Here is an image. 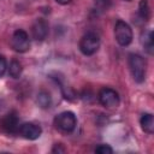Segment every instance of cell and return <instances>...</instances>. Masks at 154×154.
Wrapping results in <instances>:
<instances>
[{"mask_svg":"<svg viewBox=\"0 0 154 154\" xmlns=\"http://www.w3.org/2000/svg\"><path fill=\"white\" fill-rule=\"evenodd\" d=\"M100 47V37L97 34L89 31L82 36L79 41V51L84 55H93L97 52Z\"/></svg>","mask_w":154,"mask_h":154,"instance_id":"3957f363","label":"cell"},{"mask_svg":"<svg viewBox=\"0 0 154 154\" xmlns=\"http://www.w3.org/2000/svg\"><path fill=\"white\" fill-rule=\"evenodd\" d=\"M19 135H22L24 138L26 140H36L41 136L42 134V129L40 125L35 124V123H24L22 125H19V130H18Z\"/></svg>","mask_w":154,"mask_h":154,"instance_id":"52a82bcc","label":"cell"},{"mask_svg":"<svg viewBox=\"0 0 154 154\" xmlns=\"http://www.w3.org/2000/svg\"><path fill=\"white\" fill-rule=\"evenodd\" d=\"M138 16L143 22H147L150 17V10L147 0H141L138 4Z\"/></svg>","mask_w":154,"mask_h":154,"instance_id":"7c38bea8","label":"cell"},{"mask_svg":"<svg viewBox=\"0 0 154 154\" xmlns=\"http://www.w3.org/2000/svg\"><path fill=\"white\" fill-rule=\"evenodd\" d=\"M37 105L41 107V108H48L52 103V97H51V94L46 90H41L38 94H37Z\"/></svg>","mask_w":154,"mask_h":154,"instance_id":"8fae6325","label":"cell"},{"mask_svg":"<svg viewBox=\"0 0 154 154\" xmlns=\"http://www.w3.org/2000/svg\"><path fill=\"white\" fill-rule=\"evenodd\" d=\"M52 152H53V153H57V152H58V153H64V152H65V148H63L60 143H57V144L54 146V148L52 149Z\"/></svg>","mask_w":154,"mask_h":154,"instance_id":"e0dca14e","label":"cell"},{"mask_svg":"<svg viewBox=\"0 0 154 154\" xmlns=\"http://www.w3.org/2000/svg\"><path fill=\"white\" fill-rule=\"evenodd\" d=\"M22 64L18 60H12L8 66V75L12 78H19V76L22 75Z\"/></svg>","mask_w":154,"mask_h":154,"instance_id":"4fadbf2b","label":"cell"},{"mask_svg":"<svg viewBox=\"0 0 154 154\" xmlns=\"http://www.w3.org/2000/svg\"><path fill=\"white\" fill-rule=\"evenodd\" d=\"M125 1H132V0H125Z\"/></svg>","mask_w":154,"mask_h":154,"instance_id":"d6986e66","label":"cell"},{"mask_svg":"<svg viewBox=\"0 0 154 154\" xmlns=\"http://www.w3.org/2000/svg\"><path fill=\"white\" fill-rule=\"evenodd\" d=\"M99 101L106 108H114L119 105V95L112 88H102L99 93Z\"/></svg>","mask_w":154,"mask_h":154,"instance_id":"8992f818","label":"cell"},{"mask_svg":"<svg viewBox=\"0 0 154 154\" xmlns=\"http://www.w3.org/2000/svg\"><path fill=\"white\" fill-rule=\"evenodd\" d=\"M129 67H130V72L135 82L142 83L146 79L147 63L140 54L132 53L129 55Z\"/></svg>","mask_w":154,"mask_h":154,"instance_id":"6da1fadb","label":"cell"},{"mask_svg":"<svg viewBox=\"0 0 154 154\" xmlns=\"http://www.w3.org/2000/svg\"><path fill=\"white\" fill-rule=\"evenodd\" d=\"M31 35L36 41H43L48 35V23L42 18H37L32 23Z\"/></svg>","mask_w":154,"mask_h":154,"instance_id":"ba28073f","label":"cell"},{"mask_svg":"<svg viewBox=\"0 0 154 154\" xmlns=\"http://www.w3.org/2000/svg\"><path fill=\"white\" fill-rule=\"evenodd\" d=\"M58 4H60V5H67V4H70L72 0H55Z\"/></svg>","mask_w":154,"mask_h":154,"instance_id":"ac0fdd59","label":"cell"},{"mask_svg":"<svg viewBox=\"0 0 154 154\" xmlns=\"http://www.w3.org/2000/svg\"><path fill=\"white\" fill-rule=\"evenodd\" d=\"M6 69H7V64H6V60L4 57L0 55V77L4 76V73L6 72Z\"/></svg>","mask_w":154,"mask_h":154,"instance_id":"2e32d148","label":"cell"},{"mask_svg":"<svg viewBox=\"0 0 154 154\" xmlns=\"http://www.w3.org/2000/svg\"><path fill=\"white\" fill-rule=\"evenodd\" d=\"M2 129L8 134H17L19 130V120L14 112H10L1 120Z\"/></svg>","mask_w":154,"mask_h":154,"instance_id":"9c48e42d","label":"cell"},{"mask_svg":"<svg viewBox=\"0 0 154 154\" xmlns=\"http://www.w3.org/2000/svg\"><path fill=\"white\" fill-rule=\"evenodd\" d=\"M142 43H143V47L147 51V53L153 54V32L150 30L144 32L143 38H142Z\"/></svg>","mask_w":154,"mask_h":154,"instance_id":"5bb4252c","label":"cell"},{"mask_svg":"<svg viewBox=\"0 0 154 154\" xmlns=\"http://www.w3.org/2000/svg\"><path fill=\"white\" fill-rule=\"evenodd\" d=\"M114 37L120 46H128L132 42L134 38L132 29L124 20H117L114 25Z\"/></svg>","mask_w":154,"mask_h":154,"instance_id":"277c9868","label":"cell"},{"mask_svg":"<svg viewBox=\"0 0 154 154\" xmlns=\"http://www.w3.org/2000/svg\"><path fill=\"white\" fill-rule=\"evenodd\" d=\"M11 47L13 48V51H16L18 53H24V52L29 51L30 38H29L28 32L22 29L16 30L11 37Z\"/></svg>","mask_w":154,"mask_h":154,"instance_id":"5b68a950","label":"cell"},{"mask_svg":"<svg viewBox=\"0 0 154 154\" xmlns=\"http://www.w3.org/2000/svg\"><path fill=\"white\" fill-rule=\"evenodd\" d=\"M95 153H99V154H112L113 149L108 144H100V146H97L95 148Z\"/></svg>","mask_w":154,"mask_h":154,"instance_id":"9a60e30c","label":"cell"},{"mask_svg":"<svg viewBox=\"0 0 154 154\" xmlns=\"http://www.w3.org/2000/svg\"><path fill=\"white\" fill-rule=\"evenodd\" d=\"M140 124H141V128L144 132L147 134H153L154 132V118H153V114L150 113H144L142 114L141 119H140Z\"/></svg>","mask_w":154,"mask_h":154,"instance_id":"30bf717a","label":"cell"},{"mask_svg":"<svg viewBox=\"0 0 154 154\" xmlns=\"http://www.w3.org/2000/svg\"><path fill=\"white\" fill-rule=\"evenodd\" d=\"M54 125L55 128L61 131V132H71L73 131V129L77 125V118L75 116L73 112L70 111H65L59 113L55 118H54Z\"/></svg>","mask_w":154,"mask_h":154,"instance_id":"7a4b0ae2","label":"cell"}]
</instances>
